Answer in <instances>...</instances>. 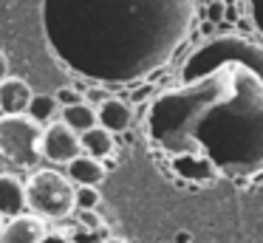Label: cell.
Wrapping results in <instances>:
<instances>
[{
	"label": "cell",
	"mask_w": 263,
	"mask_h": 243,
	"mask_svg": "<svg viewBox=\"0 0 263 243\" xmlns=\"http://www.w3.org/2000/svg\"><path fill=\"white\" fill-rule=\"evenodd\" d=\"M97 110V124L102 130H108L110 136L114 133H122V130H127L133 124V107L127 105L125 99H119V96H105L102 105L93 107Z\"/></svg>",
	"instance_id": "7"
},
{
	"label": "cell",
	"mask_w": 263,
	"mask_h": 243,
	"mask_svg": "<svg viewBox=\"0 0 263 243\" xmlns=\"http://www.w3.org/2000/svg\"><path fill=\"white\" fill-rule=\"evenodd\" d=\"M31 88L29 82L17 77H6L0 82V116H20V113L29 110L31 102Z\"/></svg>",
	"instance_id": "8"
},
{
	"label": "cell",
	"mask_w": 263,
	"mask_h": 243,
	"mask_svg": "<svg viewBox=\"0 0 263 243\" xmlns=\"http://www.w3.org/2000/svg\"><path fill=\"white\" fill-rule=\"evenodd\" d=\"M99 192L93 186H74V209H97Z\"/></svg>",
	"instance_id": "14"
},
{
	"label": "cell",
	"mask_w": 263,
	"mask_h": 243,
	"mask_svg": "<svg viewBox=\"0 0 263 243\" xmlns=\"http://www.w3.org/2000/svg\"><path fill=\"white\" fill-rule=\"evenodd\" d=\"M65 178L77 186H93V190H97L105 178V164L82 153L74 161H68V175H65Z\"/></svg>",
	"instance_id": "10"
},
{
	"label": "cell",
	"mask_w": 263,
	"mask_h": 243,
	"mask_svg": "<svg viewBox=\"0 0 263 243\" xmlns=\"http://www.w3.org/2000/svg\"><path fill=\"white\" fill-rule=\"evenodd\" d=\"M77 226L88 232H99L102 229V218L97 212H91V209H77Z\"/></svg>",
	"instance_id": "15"
},
{
	"label": "cell",
	"mask_w": 263,
	"mask_h": 243,
	"mask_svg": "<svg viewBox=\"0 0 263 243\" xmlns=\"http://www.w3.org/2000/svg\"><path fill=\"white\" fill-rule=\"evenodd\" d=\"M0 229H3V218H0Z\"/></svg>",
	"instance_id": "20"
},
{
	"label": "cell",
	"mask_w": 263,
	"mask_h": 243,
	"mask_svg": "<svg viewBox=\"0 0 263 243\" xmlns=\"http://www.w3.org/2000/svg\"><path fill=\"white\" fill-rule=\"evenodd\" d=\"M195 0H43V31L74 73L125 85L161 68L187 40Z\"/></svg>",
	"instance_id": "2"
},
{
	"label": "cell",
	"mask_w": 263,
	"mask_h": 243,
	"mask_svg": "<svg viewBox=\"0 0 263 243\" xmlns=\"http://www.w3.org/2000/svg\"><path fill=\"white\" fill-rule=\"evenodd\" d=\"M26 209L23 181L14 173H0V218H14Z\"/></svg>",
	"instance_id": "9"
},
{
	"label": "cell",
	"mask_w": 263,
	"mask_h": 243,
	"mask_svg": "<svg viewBox=\"0 0 263 243\" xmlns=\"http://www.w3.org/2000/svg\"><path fill=\"white\" fill-rule=\"evenodd\" d=\"M26 207L43 220H63L74 212V184L57 170L40 167L23 181Z\"/></svg>",
	"instance_id": "3"
},
{
	"label": "cell",
	"mask_w": 263,
	"mask_h": 243,
	"mask_svg": "<svg viewBox=\"0 0 263 243\" xmlns=\"http://www.w3.org/2000/svg\"><path fill=\"white\" fill-rule=\"evenodd\" d=\"M80 144H82V153L85 156H91V158H105V156H110L114 153V136L108 133V130H102L97 124V127H91V130H85V133L80 136Z\"/></svg>",
	"instance_id": "12"
},
{
	"label": "cell",
	"mask_w": 263,
	"mask_h": 243,
	"mask_svg": "<svg viewBox=\"0 0 263 243\" xmlns=\"http://www.w3.org/2000/svg\"><path fill=\"white\" fill-rule=\"evenodd\" d=\"M43 127L31 116H0V158L14 170L34 173L43 164L40 153Z\"/></svg>",
	"instance_id": "4"
},
{
	"label": "cell",
	"mask_w": 263,
	"mask_h": 243,
	"mask_svg": "<svg viewBox=\"0 0 263 243\" xmlns=\"http://www.w3.org/2000/svg\"><path fill=\"white\" fill-rule=\"evenodd\" d=\"M57 113H60V105L54 102V96L40 94V96H31L26 116H31V119H34V122L43 127V124H51L54 119H57Z\"/></svg>",
	"instance_id": "13"
},
{
	"label": "cell",
	"mask_w": 263,
	"mask_h": 243,
	"mask_svg": "<svg viewBox=\"0 0 263 243\" xmlns=\"http://www.w3.org/2000/svg\"><path fill=\"white\" fill-rule=\"evenodd\" d=\"M54 102H57L60 107H71V105H80V102H85V99H82V94L77 88H60L57 94H54Z\"/></svg>",
	"instance_id": "16"
},
{
	"label": "cell",
	"mask_w": 263,
	"mask_h": 243,
	"mask_svg": "<svg viewBox=\"0 0 263 243\" xmlns=\"http://www.w3.org/2000/svg\"><path fill=\"white\" fill-rule=\"evenodd\" d=\"M6 77H9V60H6V54L0 51V82H3Z\"/></svg>",
	"instance_id": "18"
},
{
	"label": "cell",
	"mask_w": 263,
	"mask_h": 243,
	"mask_svg": "<svg viewBox=\"0 0 263 243\" xmlns=\"http://www.w3.org/2000/svg\"><path fill=\"white\" fill-rule=\"evenodd\" d=\"M43 243H71L68 235H57V232H48L46 237H43Z\"/></svg>",
	"instance_id": "17"
},
{
	"label": "cell",
	"mask_w": 263,
	"mask_h": 243,
	"mask_svg": "<svg viewBox=\"0 0 263 243\" xmlns=\"http://www.w3.org/2000/svg\"><path fill=\"white\" fill-rule=\"evenodd\" d=\"M46 235H48L46 220L31 215V212H20L14 218L3 220L0 243H43Z\"/></svg>",
	"instance_id": "6"
},
{
	"label": "cell",
	"mask_w": 263,
	"mask_h": 243,
	"mask_svg": "<svg viewBox=\"0 0 263 243\" xmlns=\"http://www.w3.org/2000/svg\"><path fill=\"white\" fill-rule=\"evenodd\" d=\"M60 122L68 130H74L77 136H82L85 130L97 127V110L91 105H85V102L71 105V107H60Z\"/></svg>",
	"instance_id": "11"
},
{
	"label": "cell",
	"mask_w": 263,
	"mask_h": 243,
	"mask_svg": "<svg viewBox=\"0 0 263 243\" xmlns=\"http://www.w3.org/2000/svg\"><path fill=\"white\" fill-rule=\"evenodd\" d=\"M40 153H43V161H51V164H68L74 161L77 156H82V144H80V136L74 130H68L60 119H54L51 124L43 127V139H40Z\"/></svg>",
	"instance_id": "5"
},
{
	"label": "cell",
	"mask_w": 263,
	"mask_h": 243,
	"mask_svg": "<svg viewBox=\"0 0 263 243\" xmlns=\"http://www.w3.org/2000/svg\"><path fill=\"white\" fill-rule=\"evenodd\" d=\"M147 136L187 178L252 175L263 164V82L257 48L223 37L184 68V85L156 99Z\"/></svg>",
	"instance_id": "1"
},
{
	"label": "cell",
	"mask_w": 263,
	"mask_h": 243,
	"mask_svg": "<svg viewBox=\"0 0 263 243\" xmlns=\"http://www.w3.org/2000/svg\"><path fill=\"white\" fill-rule=\"evenodd\" d=\"M105 243H127V240H122V237H108Z\"/></svg>",
	"instance_id": "19"
}]
</instances>
